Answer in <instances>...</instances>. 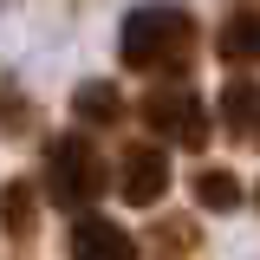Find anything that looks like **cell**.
Returning <instances> with one entry per match:
<instances>
[{
  "mask_svg": "<svg viewBox=\"0 0 260 260\" xmlns=\"http://www.w3.org/2000/svg\"><path fill=\"white\" fill-rule=\"evenodd\" d=\"M202 52V26H195L189 7L176 0H143L124 13V32H117V59L143 78H182Z\"/></svg>",
  "mask_w": 260,
  "mask_h": 260,
  "instance_id": "cell-1",
  "label": "cell"
},
{
  "mask_svg": "<svg viewBox=\"0 0 260 260\" xmlns=\"http://www.w3.org/2000/svg\"><path fill=\"white\" fill-rule=\"evenodd\" d=\"M104 189H111V162H104V150H98L85 130L46 143V195L59 208H91Z\"/></svg>",
  "mask_w": 260,
  "mask_h": 260,
  "instance_id": "cell-2",
  "label": "cell"
},
{
  "mask_svg": "<svg viewBox=\"0 0 260 260\" xmlns=\"http://www.w3.org/2000/svg\"><path fill=\"white\" fill-rule=\"evenodd\" d=\"M137 117L150 124V137L182 143V150H208V130H215V111L195 91H182V85H156V91L137 104Z\"/></svg>",
  "mask_w": 260,
  "mask_h": 260,
  "instance_id": "cell-3",
  "label": "cell"
},
{
  "mask_svg": "<svg viewBox=\"0 0 260 260\" xmlns=\"http://www.w3.org/2000/svg\"><path fill=\"white\" fill-rule=\"evenodd\" d=\"M117 195L130 208H156L169 195V143H137L117 156Z\"/></svg>",
  "mask_w": 260,
  "mask_h": 260,
  "instance_id": "cell-4",
  "label": "cell"
},
{
  "mask_svg": "<svg viewBox=\"0 0 260 260\" xmlns=\"http://www.w3.org/2000/svg\"><path fill=\"white\" fill-rule=\"evenodd\" d=\"M72 260H143V247H137V234L130 228H117L111 215H72Z\"/></svg>",
  "mask_w": 260,
  "mask_h": 260,
  "instance_id": "cell-5",
  "label": "cell"
},
{
  "mask_svg": "<svg viewBox=\"0 0 260 260\" xmlns=\"http://www.w3.org/2000/svg\"><path fill=\"white\" fill-rule=\"evenodd\" d=\"M215 52L221 65H260V7H234L215 26Z\"/></svg>",
  "mask_w": 260,
  "mask_h": 260,
  "instance_id": "cell-6",
  "label": "cell"
},
{
  "mask_svg": "<svg viewBox=\"0 0 260 260\" xmlns=\"http://www.w3.org/2000/svg\"><path fill=\"white\" fill-rule=\"evenodd\" d=\"M221 124L234 143H247V150H260V85H247V78H234L221 91Z\"/></svg>",
  "mask_w": 260,
  "mask_h": 260,
  "instance_id": "cell-7",
  "label": "cell"
},
{
  "mask_svg": "<svg viewBox=\"0 0 260 260\" xmlns=\"http://www.w3.org/2000/svg\"><path fill=\"white\" fill-rule=\"evenodd\" d=\"M72 111H78V124L104 130V124H117V117H124V91H117L111 78H85V85L72 91Z\"/></svg>",
  "mask_w": 260,
  "mask_h": 260,
  "instance_id": "cell-8",
  "label": "cell"
},
{
  "mask_svg": "<svg viewBox=\"0 0 260 260\" xmlns=\"http://www.w3.org/2000/svg\"><path fill=\"white\" fill-rule=\"evenodd\" d=\"M195 247H202V228L189 215H156V228H150V254L156 260H189Z\"/></svg>",
  "mask_w": 260,
  "mask_h": 260,
  "instance_id": "cell-9",
  "label": "cell"
},
{
  "mask_svg": "<svg viewBox=\"0 0 260 260\" xmlns=\"http://www.w3.org/2000/svg\"><path fill=\"white\" fill-rule=\"evenodd\" d=\"M234 202H241L234 169H195V208H215V215H228Z\"/></svg>",
  "mask_w": 260,
  "mask_h": 260,
  "instance_id": "cell-10",
  "label": "cell"
},
{
  "mask_svg": "<svg viewBox=\"0 0 260 260\" xmlns=\"http://www.w3.org/2000/svg\"><path fill=\"white\" fill-rule=\"evenodd\" d=\"M0 215H7V241H13V247H32V189L26 182H7Z\"/></svg>",
  "mask_w": 260,
  "mask_h": 260,
  "instance_id": "cell-11",
  "label": "cell"
},
{
  "mask_svg": "<svg viewBox=\"0 0 260 260\" xmlns=\"http://www.w3.org/2000/svg\"><path fill=\"white\" fill-rule=\"evenodd\" d=\"M254 202H260V189H254Z\"/></svg>",
  "mask_w": 260,
  "mask_h": 260,
  "instance_id": "cell-12",
  "label": "cell"
}]
</instances>
